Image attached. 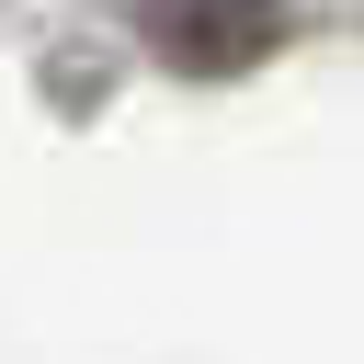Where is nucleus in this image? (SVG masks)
<instances>
[{
    "instance_id": "obj_1",
    "label": "nucleus",
    "mask_w": 364,
    "mask_h": 364,
    "mask_svg": "<svg viewBox=\"0 0 364 364\" xmlns=\"http://www.w3.org/2000/svg\"><path fill=\"white\" fill-rule=\"evenodd\" d=\"M136 34L182 80H239L284 46V0H136Z\"/></svg>"
}]
</instances>
